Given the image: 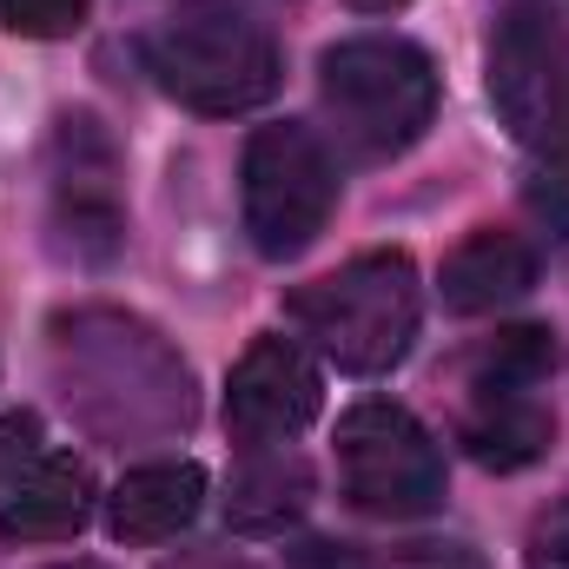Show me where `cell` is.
Wrapping results in <instances>:
<instances>
[{
    "instance_id": "cell-7",
    "label": "cell",
    "mask_w": 569,
    "mask_h": 569,
    "mask_svg": "<svg viewBox=\"0 0 569 569\" xmlns=\"http://www.w3.org/2000/svg\"><path fill=\"white\" fill-rule=\"evenodd\" d=\"M490 100L523 146H569V27L550 0L503 7L490 33Z\"/></svg>"
},
{
    "instance_id": "cell-19",
    "label": "cell",
    "mask_w": 569,
    "mask_h": 569,
    "mask_svg": "<svg viewBox=\"0 0 569 569\" xmlns=\"http://www.w3.org/2000/svg\"><path fill=\"white\" fill-rule=\"evenodd\" d=\"M33 463H40V418H33V411L0 418V497H7Z\"/></svg>"
},
{
    "instance_id": "cell-17",
    "label": "cell",
    "mask_w": 569,
    "mask_h": 569,
    "mask_svg": "<svg viewBox=\"0 0 569 569\" xmlns=\"http://www.w3.org/2000/svg\"><path fill=\"white\" fill-rule=\"evenodd\" d=\"M523 199H530V212H537L550 232L569 239V146H550V159L523 179Z\"/></svg>"
},
{
    "instance_id": "cell-3",
    "label": "cell",
    "mask_w": 569,
    "mask_h": 569,
    "mask_svg": "<svg viewBox=\"0 0 569 569\" xmlns=\"http://www.w3.org/2000/svg\"><path fill=\"white\" fill-rule=\"evenodd\" d=\"M318 100L351 159H398L437 113V60L405 33H358L318 60Z\"/></svg>"
},
{
    "instance_id": "cell-8",
    "label": "cell",
    "mask_w": 569,
    "mask_h": 569,
    "mask_svg": "<svg viewBox=\"0 0 569 569\" xmlns=\"http://www.w3.org/2000/svg\"><path fill=\"white\" fill-rule=\"evenodd\" d=\"M325 405V378L318 365L291 345V338H259L239 365H232V385H226V425L246 450H266V443H291L298 430L318 418Z\"/></svg>"
},
{
    "instance_id": "cell-21",
    "label": "cell",
    "mask_w": 569,
    "mask_h": 569,
    "mask_svg": "<svg viewBox=\"0 0 569 569\" xmlns=\"http://www.w3.org/2000/svg\"><path fill=\"white\" fill-rule=\"evenodd\" d=\"M166 569H259V563L239 557V550H226V543H192V550H179Z\"/></svg>"
},
{
    "instance_id": "cell-2",
    "label": "cell",
    "mask_w": 569,
    "mask_h": 569,
    "mask_svg": "<svg viewBox=\"0 0 569 569\" xmlns=\"http://www.w3.org/2000/svg\"><path fill=\"white\" fill-rule=\"evenodd\" d=\"M146 67L179 107L212 113V120L252 113V107H266L279 93L272 33L252 13L226 7V0H179L146 33Z\"/></svg>"
},
{
    "instance_id": "cell-18",
    "label": "cell",
    "mask_w": 569,
    "mask_h": 569,
    "mask_svg": "<svg viewBox=\"0 0 569 569\" xmlns=\"http://www.w3.org/2000/svg\"><path fill=\"white\" fill-rule=\"evenodd\" d=\"M365 569H483V557L470 543H457V537H418V543H391Z\"/></svg>"
},
{
    "instance_id": "cell-14",
    "label": "cell",
    "mask_w": 569,
    "mask_h": 569,
    "mask_svg": "<svg viewBox=\"0 0 569 569\" xmlns=\"http://www.w3.org/2000/svg\"><path fill=\"white\" fill-rule=\"evenodd\" d=\"M463 450L483 463V470H530L543 450H550V411L530 398V391H510V398H477V411L463 418Z\"/></svg>"
},
{
    "instance_id": "cell-15",
    "label": "cell",
    "mask_w": 569,
    "mask_h": 569,
    "mask_svg": "<svg viewBox=\"0 0 569 569\" xmlns=\"http://www.w3.org/2000/svg\"><path fill=\"white\" fill-rule=\"evenodd\" d=\"M550 371H557V338H550L543 325H510V331H497V338L477 351L470 391H477V398H510V391L543 385Z\"/></svg>"
},
{
    "instance_id": "cell-24",
    "label": "cell",
    "mask_w": 569,
    "mask_h": 569,
    "mask_svg": "<svg viewBox=\"0 0 569 569\" xmlns=\"http://www.w3.org/2000/svg\"><path fill=\"white\" fill-rule=\"evenodd\" d=\"M60 569H100V563H60Z\"/></svg>"
},
{
    "instance_id": "cell-23",
    "label": "cell",
    "mask_w": 569,
    "mask_h": 569,
    "mask_svg": "<svg viewBox=\"0 0 569 569\" xmlns=\"http://www.w3.org/2000/svg\"><path fill=\"white\" fill-rule=\"evenodd\" d=\"M351 7H365V13H391V7H405V0H351Z\"/></svg>"
},
{
    "instance_id": "cell-10",
    "label": "cell",
    "mask_w": 569,
    "mask_h": 569,
    "mask_svg": "<svg viewBox=\"0 0 569 569\" xmlns=\"http://www.w3.org/2000/svg\"><path fill=\"white\" fill-rule=\"evenodd\" d=\"M93 517V470L80 457H40L7 497H0V537L7 543H67Z\"/></svg>"
},
{
    "instance_id": "cell-11",
    "label": "cell",
    "mask_w": 569,
    "mask_h": 569,
    "mask_svg": "<svg viewBox=\"0 0 569 569\" xmlns=\"http://www.w3.org/2000/svg\"><path fill=\"white\" fill-rule=\"evenodd\" d=\"M199 497H206L199 463H140V470L120 477V490L107 503V523H113L120 543H166L199 517Z\"/></svg>"
},
{
    "instance_id": "cell-1",
    "label": "cell",
    "mask_w": 569,
    "mask_h": 569,
    "mask_svg": "<svg viewBox=\"0 0 569 569\" xmlns=\"http://www.w3.org/2000/svg\"><path fill=\"white\" fill-rule=\"evenodd\" d=\"M47 365L67 411L107 443H152L192 425V371L186 358L133 311L80 305L47 325Z\"/></svg>"
},
{
    "instance_id": "cell-4",
    "label": "cell",
    "mask_w": 569,
    "mask_h": 569,
    "mask_svg": "<svg viewBox=\"0 0 569 569\" xmlns=\"http://www.w3.org/2000/svg\"><path fill=\"white\" fill-rule=\"evenodd\" d=\"M291 325L338 365V371H391L425 318V291L411 252H365L338 266L331 279H311L291 291Z\"/></svg>"
},
{
    "instance_id": "cell-9",
    "label": "cell",
    "mask_w": 569,
    "mask_h": 569,
    "mask_svg": "<svg viewBox=\"0 0 569 569\" xmlns=\"http://www.w3.org/2000/svg\"><path fill=\"white\" fill-rule=\"evenodd\" d=\"M53 226L60 246L87 266H107L120 252V192H113V146L87 113L60 120V186H53Z\"/></svg>"
},
{
    "instance_id": "cell-20",
    "label": "cell",
    "mask_w": 569,
    "mask_h": 569,
    "mask_svg": "<svg viewBox=\"0 0 569 569\" xmlns=\"http://www.w3.org/2000/svg\"><path fill=\"white\" fill-rule=\"evenodd\" d=\"M530 569H569V503H550L530 523Z\"/></svg>"
},
{
    "instance_id": "cell-13",
    "label": "cell",
    "mask_w": 569,
    "mask_h": 569,
    "mask_svg": "<svg viewBox=\"0 0 569 569\" xmlns=\"http://www.w3.org/2000/svg\"><path fill=\"white\" fill-rule=\"evenodd\" d=\"M530 284H537V252H530V239L497 232V226L470 232V239L443 259V305H450V311H497V305L523 298Z\"/></svg>"
},
{
    "instance_id": "cell-6",
    "label": "cell",
    "mask_w": 569,
    "mask_h": 569,
    "mask_svg": "<svg viewBox=\"0 0 569 569\" xmlns=\"http://www.w3.org/2000/svg\"><path fill=\"white\" fill-rule=\"evenodd\" d=\"M338 206V172L331 152L318 146L311 127L284 120L259 127L246 146V232L266 259H298Z\"/></svg>"
},
{
    "instance_id": "cell-16",
    "label": "cell",
    "mask_w": 569,
    "mask_h": 569,
    "mask_svg": "<svg viewBox=\"0 0 569 569\" xmlns=\"http://www.w3.org/2000/svg\"><path fill=\"white\" fill-rule=\"evenodd\" d=\"M93 0H0V27L20 40H67L80 33Z\"/></svg>"
},
{
    "instance_id": "cell-5",
    "label": "cell",
    "mask_w": 569,
    "mask_h": 569,
    "mask_svg": "<svg viewBox=\"0 0 569 569\" xmlns=\"http://www.w3.org/2000/svg\"><path fill=\"white\" fill-rule=\"evenodd\" d=\"M338 483L365 517H430L443 503V457L405 405H351L338 418Z\"/></svg>"
},
{
    "instance_id": "cell-12",
    "label": "cell",
    "mask_w": 569,
    "mask_h": 569,
    "mask_svg": "<svg viewBox=\"0 0 569 569\" xmlns=\"http://www.w3.org/2000/svg\"><path fill=\"white\" fill-rule=\"evenodd\" d=\"M311 503V463L284 443L246 450V463L232 470V497H226V523L246 537H279L305 517Z\"/></svg>"
},
{
    "instance_id": "cell-22",
    "label": "cell",
    "mask_w": 569,
    "mask_h": 569,
    "mask_svg": "<svg viewBox=\"0 0 569 569\" xmlns=\"http://www.w3.org/2000/svg\"><path fill=\"white\" fill-rule=\"evenodd\" d=\"M298 569H351V557H345V543H305Z\"/></svg>"
}]
</instances>
